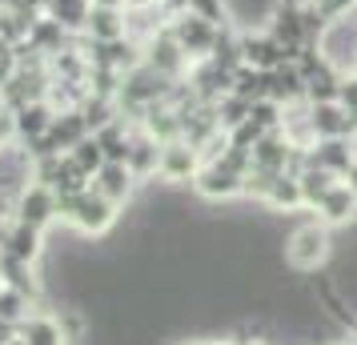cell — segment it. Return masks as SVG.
<instances>
[{"instance_id": "1", "label": "cell", "mask_w": 357, "mask_h": 345, "mask_svg": "<svg viewBox=\"0 0 357 345\" xmlns=\"http://www.w3.org/2000/svg\"><path fill=\"white\" fill-rule=\"evenodd\" d=\"M329 253H333V237H329V225H325L321 217L297 225V229L289 233V241H285V261H289L297 273L321 269V265L329 261Z\"/></svg>"}, {"instance_id": "21", "label": "cell", "mask_w": 357, "mask_h": 345, "mask_svg": "<svg viewBox=\"0 0 357 345\" xmlns=\"http://www.w3.org/2000/svg\"><path fill=\"white\" fill-rule=\"evenodd\" d=\"M8 249V229H0V253Z\"/></svg>"}, {"instance_id": "4", "label": "cell", "mask_w": 357, "mask_h": 345, "mask_svg": "<svg viewBox=\"0 0 357 345\" xmlns=\"http://www.w3.org/2000/svg\"><path fill=\"white\" fill-rule=\"evenodd\" d=\"M173 36H177V45L185 49V56H205V52L217 45V29H213V20L197 17V13L181 17L177 29H173Z\"/></svg>"}, {"instance_id": "14", "label": "cell", "mask_w": 357, "mask_h": 345, "mask_svg": "<svg viewBox=\"0 0 357 345\" xmlns=\"http://www.w3.org/2000/svg\"><path fill=\"white\" fill-rule=\"evenodd\" d=\"M68 157H73V161L81 164V169L89 173V177H97V173H100V164L109 161V157H105V148H100V141H97V132H93V137H84V141H77Z\"/></svg>"}, {"instance_id": "2", "label": "cell", "mask_w": 357, "mask_h": 345, "mask_svg": "<svg viewBox=\"0 0 357 345\" xmlns=\"http://www.w3.org/2000/svg\"><path fill=\"white\" fill-rule=\"evenodd\" d=\"M201 148L193 145V141H185V137H173V141H165L161 145V173L165 181H173V185H181V181H193L197 173H201Z\"/></svg>"}, {"instance_id": "13", "label": "cell", "mask_w": 357, "mask_h": 345, "mask_svg": "<svg viewBox=\"0 0 357 345\" xmlns=\"http://www.w3.org/2000/svg\"><path fill=\"white\" fill-rule=\"evenodd\" d=\"M20 333H24V345H65V329L52 317H33Z\"/></svg>"}, {"instance_id": "11", "label": "cell", "mask_w": 357, "mask_h": 345, "mask_svg": "<svg viewBox=\"0 0 357 345\" xmlns=\"http://www.w3.org/2000/svg\"><path fill=\"white\" fill-rule=\"evenodd\" d=\"M89 33L109 45V40H121V33H125V20H121V13H116V8H100V4H93V8H89Z\"/></svg>"}, {"instance_id": "3", "label": "cell", "mask_w": 357, "mask_h": 345, "mask_svg": "<svg viewBox=\"0 0 357 345\" xmlns=\"http://www.w3.org/2000/svg\"><path fill=\"white\" fill-rule=\"evenodd\" d=\"M309 125H313V137L317 141H329V137H349V132H357V116L341 100H317V105H309Z\"/></svg>"}, {"instance_id": "16", "label": "cell", "mask_w": 357, "mask_h": 345, "mask_svg": "<svg viewBox=\"0 0 357 345\" xmlns=\"http://www.w3.org/2000/svg\"><path fill=\"white\" fill-rule=\"evenodd\" d=\"M313 8H317L325 20H337V17H345L349 8H357V0H313Z\"/></svg>"}, {"instance_id": "6", "label": "cell", "mask_w": 357, "mask_h": 345, "mask_svg": "<svg viewBox=\"0 0 357 345\" xmlns=\"http://www.w3.org/2000/svg\"><path fill=\"white\" fill-rule=\"evenodd\" d=\"M317 217H321L329 229H333V225H345V221H354V217H357V189L345 181V177H341V181L321 197V205H317Z\"/></svg>"}, {"instance_id": "20", "label": "cell", "mask_w": 357, "mask_h": 345, "mask_svg": "<svg viewBox=\"0 0 357 345\" xmlns=\"http://www.w3.org/2000/svg\"><path fill=\"white\" fill-rule=\"evenodd\" d=\"M345 181H349V185H354V189H357V161H354V169L345 173Z\"/></svg>"}, {"instance_id": "7", "label": "cell", "mask_w": 357, "mask_h": 345, "mask_svg": "<svg viewBox=\"0 0 357 345\" xmlns=\"http://www.w3.org/2000/svg\"><path fill=\"white\" fill-rule=\"evenodd\" d=\"M132 181H137V177H132V169L125 161H105L100 164V173L93 177V189L105 193L113 205H125L129 193H132Z\"/></svg>"}, {"instance_id": "10", "label": "cell", "mask_w": 357, "mask_h": 345, "mask_svg": "<svg viewBox=\"0 0 357 345\" xmlns=\"http://www.w3.org/2000/svg\"><path fill=\"white\" fill-rule=\"evenodd\" d=\"M132 177H153L157 169H161V141L157 137H137L129 145V161Z\"/></svg>"}, {"instance_id": "9", "label": "cell", "mask_w": 357, "mask_h": 345, "mask_svg": "<svg viewBox=\"0 0 357 345\" xmlns=\"http://www.w3.org/2000/svg\"><path fill=\"white\" fill-rule=\"evenodd\" d=\"M265 205H269L273 213L305 209V197H301V181H297V173H281V177L269 185V197H265Z\"/></svg>"}, {"instance_id": "24", "label": "cell", "mask_w": 357, "mask_h": 345, "mask_svg": "<svg viewBox=\"0 0 357 345\" xmlns=\"http://www.w3.org/2000/svg\"><path fill=\"white\" fill-rule=\"evenodd\" d=\"M349 345H354V342H349Z\"/></svg>"}, {"instance_id": "8", "label": "cell", "mask_w": 357, "mask_h": 345, "mask_svg": "<svg viewBox=\"0 0 357 345\" xmlns=\"http://www.w3.org/2000/svg\"><path fill=\"white\" fill-rule=\"evenodd\" d=\"M297 181H301V197H305V209H317V205H321V197L341 181V177H337V173H329V169H321V164L309 161L305 169L297 173Z\"/></svg>"}, {"instance_id": "5", "label": "cell", "mask_w": 357, "mask_h": 345, "mask_svg": "<svg viewBox=\"0 0 357 345\" xmlns=\"http://www.w3.org/2000/svg\"><path fill=\"white\" fill-rule=\"evenodd\" d=\"M17 213H20V221H24V225L45 229L52 217L61 213V205H56V189H52V185H33V189L20 197Z\"/></svg>"}, {"instance_id": "15", "label": "cell", "mask_w": 357, "mask_h": 345, "mask_svg": "<svg viewBox=\"0 0 357 345\" xmlns=\"http://www.w3.org/2000/svg\"><path fill=\"white\" fill-rule=\"evenodd\" d=\"M97 141H100V148H105V157H109V161H129V137H125V132H121V125H105V129H97Z\"/></svg>"}, {"instance_id": "12", "label": "cell", "mask_w": 357, "mask_h": 345, "mask_svg": "<svg viewBox=\"0 0 357 345\" xmlns=\"http://www.w3.org/2000/svg\"><path fill=\"white\" fill-rule=\"evenodd\" d=\"M4 253H8V257H17V261H33L36 253H40V229L20 221L17 229L8 233V249H4Z\"/></svg>"}, {"instance_id": "22", "label": "cell", "mask_w": 357, "mask_h": 345, "mask_svg": "<svg viewBox=\"0 0 357 345\" xmlns=\"http://www.w3.org/2000/svg\"><path fill=\"white\" fill-rule=\"evenodd\" d=\"M213 345H237V342H213Z\"/></svg>"}, {"instance_id": "17", "label": "cell", "mask_w": 357, "mask_h": 345, "mask_svg": "<svg viewBox=\"0 0 357 345\" xmlns=\"http://www.w3.org/2000/svg\"><path fill=\"white\" fill-rule=\"evenodd\" d=\"M337 100L357 116V77H341V89H337Z\"/></svg>"}, {"instance_id": "19", "label": "cell", "mask_w": 357, "mask_h": 345, "mask_svg": "<svg viewBox=\"0 0 357 345\" xmlns=\"http://www.w3.org/2000/svg\"><path fill=\"white\" fill-rule=\"evenodd\" d=\"M93 4H100V8H121V4H129V0H93Z\"/></svg>"}, {"instance_id": "18", "label": "cell", "mask_w": 357, "mask_h": 345, "mask_svg": "<svg viewBox=\"0 0 357 345\" xmlns=\"http://www.w3.org/2000/svg\"><path fill=\"white\" fill-rule=\"evenodd\" d=\"M13 72V52H4V45H0V81Z\"/></svg>"}, {"instance_id": "23", "label": "cell", "mask_w": 357, "mask_h": 345, "mask_svg": "<svg viewBox=\"0 0 357 345\" xmlns=\"http://www.w3.org/2000/svg\"><path fill=\"white\" fill-rule=\"evenodd\" d=\"M253 345H261V342H253Z\"/></svg>"}]
</instances>
